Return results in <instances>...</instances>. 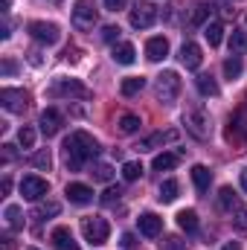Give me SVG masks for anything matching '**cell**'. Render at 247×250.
<instances>
[{
    "instance_id": "obj_35",
    "label": "cell",
    "mask_w": 247,
    "mask_h": 250,
    "mask_svg": "<svg viewBox=\"0 0 247 250\" xmlns=\"http://www.w3.org/2000/svg\"><path fill=\"white\" fill-rule=\"evenodd\" d=\"M93 181H99V184H108L111 178H114V169L108 166V163H99V166H93Z\"/></svg>"
},
{
    "instance_id": "obj_3",
    "label": "cell",
    "mask_w": 247,
    "mask_h": 250,
    "mask_svg": "<svg viewBox=\"0 0 247 250\" xmlns=\"http://www.w3.org/2000/svg\"><path fill=\"white\" fill-rule=\"evenodd\" d=\"M184 125L195 140H206L209 137V114L204 108H198V105H192V108L184 111Z\"/></svg>"
},
{
    "instance_id": "obj_2",
    "label": "cell",
    "mask_w": 247,
    "mask_h": 250,
    "mask_svg": "<svg viewBox=\"0 0 247 250\" xmlns=\"http://www.w3.org/2000/svg\"><path fill=\"white\" fill-rule=\"evenodd\" d=\"M181 87H184V82H181V76H178L175 70H163V73L157 76V99H160L163 105H172V102L181 96Z\"/></svg>"
},
{
    "instance_id": "obj_13",
    "label": "cell",
    "mask_w": 247,
    "mask_h": 250,
    "mask_svg": "<svg viewBox=\"0 0 247 250\" xmlns=\"http://www.w3.org/2000/svg\"><path fill=\"white\" fill-rule=\"evenodd\" d=\"M181 62H184L186 70H198V67H201L204 53H201V47H198L195 41H186L184 47H181Z\"/></svg>"
},
{
    "instance_id": "obj_15",
    "label": "cell",
    "mask_w": 247,
    "mask_h": 250,
    "mask_svg": "<svg viewBox=\"0 0 247 250\" xmlns=\"http://www.w3.org/2000/svg\"><path fill=\"white\" fill-rule=\"evenodd\" d=\"M145 56H148V62H163V59L169 56V41H166L163 35L148 38V44H145Z\"/></svg>"
},
{
    "instance_id": "obj_4",
    "label": "cell",
    "mask_w": 247,
    "mask_h": 250,
    "mask_svg": "<svg viewBox=\"0 0 247 250\" xmlns=\"http://www.w3.org/2000/svg\"><path fill=\"white\" fill-rule=\"evenodd\" d=\"M82 233H84V242L90 245H105L108 236H111V224L99 215H90V218H82Z\"/></svg>"
},
{
    "instance_id": "obj_20",
    "label": "cell",
    "mask_w": 247,
    "mask_h": 250,
    "mask_svg": "<svg viewBox=\"0 0 247 250\" xmlns=\"http://www.w3.org/2000/svg\"><path fill=\"white\" fill-rule=\"evenodd\" d=\"M114 62L125 64V67L137 62V50H134V44H117V47H114Z\"/></svg>"
},
{
    "instance_id": "obj_38",
    "label": "cell",
    "mask_w": 247,
    "mask_h": 250,
    "mask_svg": "<svg viewBox=\"0 0 247 250\" xmlns=\"http://www.w3.org/2000/svg\"><path fill=\"white\" fill-rule=\"evenodd\" d=\"M233 224H236V230H239V233H247V207H236Z\"/></svg>"
},
{
    "instance_id": "obj_43",
    "label": "cell",
    "mask_w": 247,
    "mask_h": 250,
    "mask_svg": "<svg viewBox=\"0 0 247 250\" xmlns=\"http://www.w3.org/2000/svg\"><path fill=\"white\" fill-rule=\"evenodd\" d=\"M15 160V146H3V163Z\"/></svg>"
},
{
    "instance_id": "obj_21",
    "label": "cell",
    "mask_w": 247,
    "mask_h": 250,
    "mask_svg": "<svg viewBox=\"0 0 247 250\" xmlns=\"http://www.w3.org/2000/svg\"><path fill=\"white\" fill-rule=\"evenodd\" d=\"M245 53H247V32L233 29L230 32V56H245Z\"/></svg>"
},
{
    "instance_id": "obj_41",
    "label": "cell",
    "mask_w": 247,
    "mask_h": 250,
    "mask_svg": "<svg viewBox=\"0 0 247 250\" xmlns=\"http://www.w3.org/2000/svg\"><path fill=\"white\" fill-rule=\"evenodd\" d=\"M117 38H120V26H105V29H102V41L114 44Z\"/></svg>"
},
{
    "instance_id": "obj_11",
    "label": "cell",
    "mask_w": 247,
    "mask_h": 250,
    "mask_svg": "<svg viewBox=\"0 0 247 250\" xmlns=\"http://www.w3.org/2000/svg\"><path fill=\"white\" fill-rule=\"evenodd\" d=\"M41 131H44V137H56L59 131H62V125H64V117H62V111L59 108H47L44 114H41Z\"/></svg>"
},
{
    "instance_id": "obj_26",
    "label": "cell",
    "mask_w": 247,
    "mask_h": 250,
    "mask_svg": "<svg viewBox=\"0 0 247 250\" xmlns=\"http://www.w3.org/2000/svg\"><path fill=\"white\" fill-rule=\"evenodd\" d=\"M178 192H181L178 181H172V178H169V181H163V184H160V195H157V198H160L163 204H172V201L178 198Z\"/></svg>"
},
{
    "instance_id": "obj_6",
    "label": "cell",
    "mask_w": 247,
    "mask_h": 250,
    "mask_svg": "<svg viewBox=\"0 0 247 250\" xmlns=\"http://www.w3.org/2000/svg\"><path fill=\"white\" fill-rule=\"evenodd\" d=\"M96 18H99V12H96L93 0H76V6H73V23H76V29H93Z\"/></svg>"
},
{
    "instance_id": "obj_24",
    "label": "cell",
    "mask_w": 247,
    "mask_h": 250,
    "mask_svg": "<svg viewBox=\"0 0 247 250\" xmlns=\"http://www.w3.org/2000/svg\"><path fill=\"white\" fill-rule=\"evenodd\" d=\"M62 212V204H56V201H47V204H38L35 207V212H32V218H38V221H44V218H56Z\"/></svg>"
},
{
    "instance_id": "obj_14",
    "label": "cell",
    "mask_w": 247,
    "mask_h": 250,
    "mask_svg": "<svg viewBox=\"0 0 247 250\" xmlns=\"http://www.w3.org/2000/svg\"><path fill=\"white\" fill-rule=\"evenodd\" d=\"M64 195H67V201H70V204H79V207L93 201V189L84 187V184H67Z\"/></svg>"
},
{
    "instance_id": "obj_8",
    "label": "cell",
    "mask_w": 247,
    "mask_h": 250,
    "mask_svg": "<svg viewBox=\"0 0 247 250\" xmlns=\"http://www.w3.org/2000/svg\"><path fill=\"white\" fill-rule=\"evenodd\" d=\"M50 96H53V99H59V96H79V99H87L90 90H87L82 82H76V79H56V84L50 87Z\"/></svg>"
},
{
    "instance_id": "obj_45",
    "label": "cell",
    "mask_w": 247,
    "mask_h": 250,
    "mask_svg": "<svg viewBox=\"0 0 247 250\" xmlns=\"http://www.w3.org/2000/svg\"><path fill=\"white\" fill-rule=\"evenodd\" d=\"M123 248H134V236H131V233L123 236Z\"/></svg>"
},
{
    "instance_id": "obj_9",
    "label": "cell",
    "mask_w": 247,
    "mask_h": 250,
    "mask_svg": "<svg viewBox=\"0 0 247 250\" xmlns=\"http://www.w3.org/2000/svg\"><path fill=\"white\" fill-rule=\"evenodd\" d=\"M157 21V6L154 3H137L131 9V26L134 29H148Z\"/></svg>"
},
{
    "instance_id": "obj_47",
    "label": "cell",
    "mask_w": 247,
    "mask_h": 250,
    "mask_svg": "<svg viewBox=\"0 0 247 250\" xmlns=\"http://www.w3.org/2000/svg\"><path fill=\"white\" fill-rule=\"evenodd\" d=\"M239 181H242V189L247 192V169H242V175H239Z\"/></svg>"
},
{
    "instance_id": "obj_18",
    "label": "cell",
    "mask_w": 247,
    "mask_h": 250,
    "mask_svg": "<svg viewBox=\"0 0 247 250\" xmlns=\"http://www.w3.org/2000/svg\"><path fill=\"white\" fill-rule=\"evenodd\" d=\"M192 184H195V189L204 195V192H209V184H212V172L206 169V166H192Z\"/></svg>"
},
{
    "instance_id": "obj_30",
    "label": "cell",
    "mask_w": 247,
    "mask_h": 250,
    "mask_svg": "<svg viewBox=\"0 0 247 250\" xmlns=\"http://www.w3.org/2000/svg\"><path fill=\"white\" fill-rule=\"evenodd\" d=\"M140 175H143V163H137V160H128L123 166V178L128 184H134V181H140Z\"/></svg>"
},
{
    "instance_id": "obj_28",
    "label": "cell",
    "mask_w": 247,
    "mask_h": 250,
    "mask_svg": "<svg viewBox=\"0 0 247 250\" xmlns=\"http://www.w3.org/2000/svg\"><path fill=\"white\" fill-rule=\"evenodd\" d=\"M195 84H198V90H201L204 96H218V84H215L212 76H198Z\"/></svg>"
},
{
    "instance_id": "obj_22",
    "label": "cell",
    "mask_w": 247,
    "mask_h": 250,
    "mask_svg": "<svg viewBox=\"0 0 247 250\" xmlns=\"http://www.w3.org/2000/svg\"><path fill=\"white\" fill-rule=\"evenodd\" d=\"M204 35H206L209 47H218L221 38H224V23H221V21H209V23L204 26Z\"/></svg>"
},
{
    "instance_id": "obj_33",
    "label": "cell",
    "mask_w": 247,
    "mask_h": 250,
    "mask_svg": "<svg viewBox=\"0 0 247 250\" xmlns=\"http://www.w3.org/2000/svg\"><path fill=\"white\" fill-rule=\"evenodd\" d=\"M140 117H134V114H123L120 117V131L123 134H134V131H140Z\"/></svg>"
},
{
    "instance_id": "obj_40",
    "label": "cell",
    "mask_w": 247,
    "mask_h": 250,
    "mask_svg": "<svg viewBox=\"0 0 247 250\" xmlns=\"http://www.w3.org/2000/svg\"><path fill=\"white\" fill-rule=\"evenodd\" d=\"M120 195H123V189L120 187H108L105 189V195H102V204H114V201H120Z\"/></svg>"
},
{
    "instance_id": "obj_25",
    "label": "cell",
    "mask_w": 247,
    "mask_h": 250,
    "mask_svg": "<svg viewBox=\"0 0 247 250\" xmlns=\"http://www.w3.org/2000/svg\"><path fill=\"white\" fill-rule=\"evenodd\" d=\"M143 87H145V79H143V76H131V79H125L123 84H120L123 96H137Z\"/></svg>"
},
{
    "instance_id": "obj_23",
    "label": "cell",
    "mask_w": 247,
    "mask_h": 250,
    "mask_svg": "<svg viewBox=\"0 0 247 250\" xmlns=\"http://www.w3.org/2000/svg\"><path fill=\"white\" fill-rule=\"evenodd\" d=\"M178 224L184 233H198V212L195 209H181L178 212Z\"/></svg>"
},
{
    "instance_id": "obj_7",
    "label": "cell",
    "mask_w": 247,
    "mask_h": 250,
    "mask_svg": "<svg viewBox=\"0 0 247 250\" xmlns=\"http://www.w3.org/2000/svg\"><path fill=\"white\" fill-rule=\"evenodd\" d=\"M0 105H3L9 114H23V111H26V105H29V96H26V90L3 87V90H0Z\"/></svg>"
},
{
    "instance_id": "obj_27",
    "label": "cell",
    "mask_w": 247,
    "mask_h": 250,
    "mask_svg": "<svg viewBox=\"0 0 247 250\" xmlns=\"http://www.w3.org/2000/svg\"><path fill=\"white\" fill-rule=\"evenodd\" d=\"M236 134H245V137H247V111H242L236 120H230V128H227V140H233Z\"/></svg>"
},
{
    "instance_id": "obj_29",
    "label": "cell",
    "mask_w": 247,
    "mask_h": 250,
    "mask_svg": "<svg viewBox=\"0 0 247 250\" xmlns=\"http://www.w3.org/2000/svg\"><path fill=\"white\" fill-rule=\"evenodd\" d=\"M242 70H245V67H242V56H233V59L224 62V76H227L230 82H236V79L242 76Z\"/></svg>"
},
{
    "instance_id": "obj_42",
    "label": "cell",
    "mask_w": 247,
    "mask_h": 250,
    "mask_svg": "<svg viewBox=\"0 0 247 250\" xmlns=\"http://www.w3.org/2000/svg\"><path fill=\"white\" fill-rule=\"evenodd\" d=\"M125 6H128V0H105V9H108V12H120Z\"/></svg>"
},
{
    "instance_id": "obj_46",
    "label": "cell",
    "mask_w": 247,
    "mask_h": 250,
    "mask_svg": "<svg viewBox=\"0 0 247 250\" xmlns=\"http://www.w3.org/2000/svg\"><path fill=\"white\" fill-rule=\"evenodd\" d=\"M221 250H242V245H239V242H227Z\"/></svg>"
},
{
    "instance_id": "obj_1",
    "label": "cell",
    "mask_w": 247,
    "mask_h": 250,
    "mask_svg": "<svg viewBox=\"0 0 247 250\" xmlns=\"http://www.w3.org/2000/svg\"><path fill=\"white\" fill-rule=\"evenodd\" d=\"M64 157H67V169L79 172L82 166H87L90 160L99 157V143L87 131H73L64 140Z\"/></svg>"
},
{
    "instance_id": "obj_10",
    "label": "cell",
    "mask_w": 247,
    "mask_h": 250,
    "mask_svg": "<svg viewBox=\"0 0 247 250\" xmlns=\"http://www.w3.org/2000/svg\"><path fill=\"white\" fill-rule=\"evenodd\" d=\"M47 192H50V184H47L44 178H38V175H26V178L21 181V195H23L26 201H41Z\"/></svg>"
},
{
    "instance_id": "obj_44",
    "label": "cell",
    "mask_w": 247,
    "mask_h": 250,
    "mask_svg": "<svg viewBox=\"0 0 247 250\" xmlns=\"http://www.w3.org/2000/svg\"><path fill=\"white\" fill-rule=\"evenodd\" d=\"M15 70H18V67H15V62H9V59H6V62H3V73H6V76H12V73H15Z\"/></svg>"
},
{
    "instance_id": "obj_16",
    "label": "cell",
    "mask_w": 247,
    "mask_h": 250,
    "mask_svg": "<svg viewBox=\"0 0 247 250\" xmlns=\"http://www.w3.org/2000/svg\"><path fill=\"white\" fill-rule=\"evenodd\" d=\"M50 239H53V248L56 250H79L76 239H73V233H70L67 227H56Z\"/></svg>"
},
{
    "instance_id": "obj_17",
    "label": "cell",
    "mask_w": 247,
    "mask_h": 250,
    "mask_svg": "<svg viewBox=\"0 0 247 250\" xmlns=\"http://www.w3.org/2000/svg\"><path fill=\"white\" fill-rule=\"evenodd\" d=\"M172 140H178V131H157V134H151V137H145L137 148L140 151H151V148H157V146H163V143H172Z\"/></svg>"
},
{
    "instance_id": "obj_34",
    "label": "cell",
    "mask_w": 247,
    "mask_h": 250,
    "mask_svg": "<svg viewBox=\"0 0 247 250\" xmlns=\"http://www.w3.org/2000/svg\"><path fill=\"white\" fill-rule=\"evenodd\" d=\"M18 143H21V148H32V146H35V128L23 125V128L18 131Z\"/></svg>"
},
{
    "instance_id": "obj_31",
    "label": "cell",
    "mask_w": 247,
    "mask_h": 250,
    "mask_svg": "<svg viewBox=\"0 0 247 250\" xmlns=\"http://www.w3.org/2000/svg\"><path fill=\"white\" fill-rule=\"evenodd\" d=\"M32 166H35V169H44V172H50V166H53V154H50L47 148L35 151V154H32Z\"/></svg>"
},
{
    "instance_id": "obj_36",
    "label": "cell",
    "mask_w": 247,
    "mask_h": 250,
    "mask_svg": "<svg viewBox=\"0 0 247 250\" xmlns=\"http://www.w3.org/2000/svg\"><path fill=\"white\" fill-rule=\"evenodd\" d=\"M206 18H209V6H204V3H201V6H195V9H192L189 26H201V23H204Z\"/></svg>"
},
{
    "instance_id": "obj_48",
    "label": "cell",
    "mask_w": 247,
    "mask_h": 250,
    "mask_svg": "<svg viewBox=\"0 0 247 250\" xmlns=\"http://www.w3.org/2000/svg\"><path fill=\"white\" fill-rule=\"evenodd\" d=\"M26 250H38V248H26Z\"/></svg>"
},
{
    "instance_id": "obj_39",
    "label": "cell",
    "mask_w": 247,
    "mask_h": 250,
    "mask_svg": "<svg viewBox=\"0 0 247 250\" xmlns=\"http://www.w3.org/2000/svg\"><path fill=\"white\" fill-rule=\"evenodd\" d=\"M163 250H186V242L181 236H166L163 239Z\"/></svg>"
},
{
    "instance_id": "obj_5",
    "label": "cell",
    "mask_w": 247,
    "mask_h": 250,
    "mask_svg": "<svg viewBox=\"0 0 247 250\" xmlns=\"http://www.w3.org/2000/svg\"><path fill=\"white\" fill-rule=\"evenodd\" d=\"M26 32H29L38 44H47V47H53V44L62 41V29H59L56 23H47V21H32V23L26 26Z\"/></svg>"
},
{
    "instance_id": "obj_19",
    "label": "cell",
    "mask_w": 247,
    "mask_h": 250,
    "mask_svg": "<svg viewBox=\"0 0 247 250\" xmlns=\"http://www.w3.org/2000/svg\"><path fill=\"white\" fill-rule=\"evenodd\" d=\"M181 163V154H175V151H163V154H157L154 157V172H169V169H175Z\"/></svg>"
},
{
    "instance_id": "obj_12",
    "label": "cell",
    "mask_w": 247,
    "mask_h": 250,
    "mask_svg": "<svg viewBox=\"0 0 247 250\" xmlns=\"http://www.w3.org/2000/svg\"><path fill=\"white\" fill-rule=\"evenodd\" d=\"M137 227H140V233H143L145 239H154V236H160V230H163V218L154 215V212H143V215L137 218Z\"/></svg>"
},
{
    "instance_id": "obj_37",
    "label": "cell",
    "mask_w": 247,
    "mask_h": 250,
    "mask_svg": "<svg viewBox=\"0 0 247 250\" xmlns=\"http://www.w3.org/2000/svg\"><path fill=\"white\" fill-rule=\"evenodd\" d=\"M218 204H221V209H233V207H236V192L230 187H224L218 192Z\"/></svg>"
},
{
    "instance_id": "obj_32",
    "label": "cell",
    "mask_w": 247,
    "mask_h": 250,
    "mask_svg": "<svg viewBox=\"0 0 247 250\" xmlns=\"http://www.w3.org/2000/svg\"><path fill=\"white\" fill-rule=\"evenodd\" d=\"M3 215H6V224H9V230H21V224H23V221H21V207L9 204Z\"/></svg>"
}]
</instances>
